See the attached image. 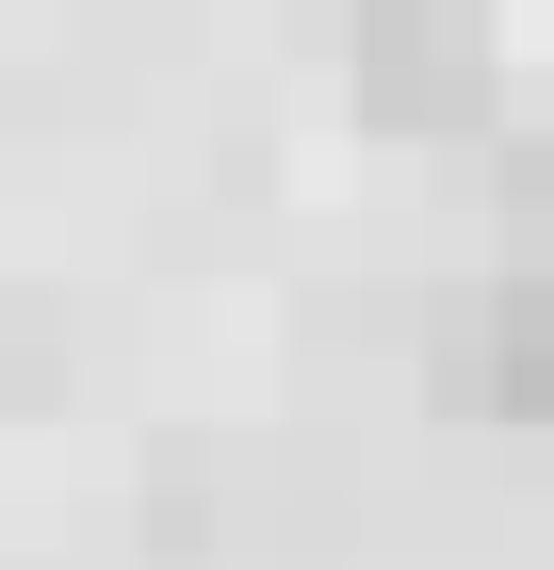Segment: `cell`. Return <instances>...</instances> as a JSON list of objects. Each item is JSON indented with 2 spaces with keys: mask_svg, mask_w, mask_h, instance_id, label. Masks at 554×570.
Returning <instances> with one entry per match:
<instances>
[{
  "mask_svg": "<svg viewBox=\"0 0 554 570\" xmlns=\"http://www.w3.org/2000/svg\"><path fill=\"white\" fill-rule=\"evenodd\" d=\"M342 98H359V131L391 147H457L489 115V17L473 0H376L359 33H342Z\"/></svg>",
  "mask_w": 554,
  "mask_h": 570,
  "instance_id": "obj_1",
  "label": "cell"
}]
</instances>
